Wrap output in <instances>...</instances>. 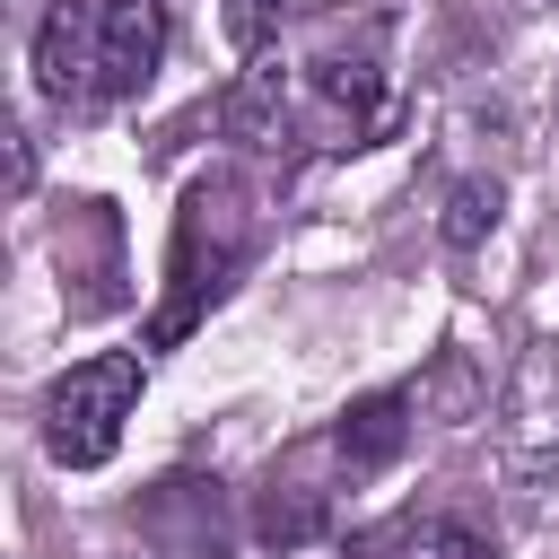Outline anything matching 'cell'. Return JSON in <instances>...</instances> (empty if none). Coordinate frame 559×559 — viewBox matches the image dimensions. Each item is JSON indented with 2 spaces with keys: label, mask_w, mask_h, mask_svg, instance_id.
<instances>
[{
  "label": "cell",
  "mask_w": 559,
  "mask_h": 559,
  "mask_svg": "<svg viewBox=\"0 0 559 559\" xmlns=\"http://www.w3.org/2000/svg\"><path fill=\"white\" fill-rule=\"evenodd\" d=\"M218 122H227V140H245V148L288 140V79H280L271 61H253V70L218 96Z\"/></svg>",
  "instance_id": "52a82bcc"
},
{
  "label": "cell",
  "mask_w": 559,
  "mask_h": 559,
  "mask_svg": "<svg viewBox=\"0 0 559 559\" xmlns=\"http://www.w3.org/2000/svg\"><path fill=\"white\" fill-rule=\"evenodd\" d=\"M489 218H498V183H480V175H472V183H454V201H445V236H454V245H472Z\"/></svg>",
  "instance_id": "30bf717a"
},
{
  "label": "cell",
  "mask_w": 559,
  "mask_h": 559,
  "mask_svg": "<svg viewBox=\"0 0 559 559\" xmlns=\"http://www.w3.org/2000/svg\"><path fill=\"white\" fill-rule=\"evenodd\" d=\"M402 445H411V393H367V402H349V411L332 419V463H341L349 480L393 472Z\"/></svg>",
  "instance_id": "5b68a950"
},
{
  "label": "cell",
  "mask_w": 559,
  "mask_h": 559,
  "mask_svg": "<svg viewBox=\"0 0 559 559\" xmlns=\"http://www.w3.org/2000/svg\"><path fill=\"white\" fill-rule=\"evenodd\" d=\"M393 559H498V550H489L472 524H454V515H419V524H402Z\"/></svg>",
  "instance_id": "ba28073f"
},
{
  "label": "cell",
  "mask_w": 559,
  "mask_h": 559,
  "mask_svg": "<svg viewBox=\"0 0 559 559\" xmlns=\"http://www.w3.org/2000/svg\"><path fill=\"white\" fill-rule=\"evenodd\" d=\"M131 402H140V358H131V349L79 358V367L44 393V454H52L61 472H96V463L122 445Z\"/></svg>",
  "instance_id": "3957f363"
},
{
  "label": "cell",
  "mask_w": 559,
  "mask_h": 559,
  "mask_svg": "<svg viewBox=\"0 0 559 559\" xmlns=\"http://www.w3.org/2000/svg\"><path fill=\"white\" fill-rule=\"evenodd\" d=\"M323 515H332L323 498H280V480H271V489H262V507H253V533H262V542H314V533H323Z\"/></svg>",
  "instance_id": "9c48e42d"
},
{
  "label": "cell",
  "mask_w": 559,
  "mask_h": 559,
  "mask_svg": "<svg viewBox=\"0 0 559 559\" xmlns=\"http://www.w3.org/2000/svg\"><path fill=\"white\" fill-rule=\"evenodd\" d=\"M507 463L524 480H559V341H542L507 384Z\"/></svg>",
  "instance_id": "277c9868"
},
{
  "label": "cell",
  "mask_w": 559,
  "mask_h": 559,
  "mask_svg": "<svg viewBox=\"0 0 559 559\" xmlns=\"http://www.w3.org/2000/svg\"><path fill=\"white\" fill-rule=\"evenodd\" d=\"M166 52L157 0H52L35 35V79L52 105H122Z\"/></svg>",
  "instance_id": "6da1fadb"
},
{
  "label": "cell",
  "mask_w": 559,
  "mask_h": 559,
  "mask_svg": "<svg viewBox=\"0 0 559 559\" xmlns=\"http://www.w3.org/2000/svg\"><path fill=\"white\" fill-rule=\"evenodd\" d=\"M288 9H314V17H323V9H349V0H288Z\"/></svg>",
  "instance_id": "7c38bea8"
},
{
  "label": "cell",
  "mask_w": 559,
  "mask_h": 559,
  "mask_svg": "<svg viewBox=\"0 0 559 559\" xmlns=\"http://www.w3.org/2000/svg\"><path fill=\"white\" fill-rule=\"evenodd\" d=\"M306 96H314V131H323L332 148H358V140L376 131V114H384V79H376L367 61H314Z\"/></svg>",
  "instance_id": "8992f818"
},
{
  "label": "cell",
  "mask_w": 559,
  "mask_h": 559,
  "mask_svg": "<svg viewBox=\"0 0 559 559\" xmlns=\"http://www.w3.org/2000/svg\"><path fill=\"white\" fill-rule=\"evenodd\" d=\"M218 17H227V44H236V52H262L271 26H280V0H227Z\"/></svg>",
  "instance_id": "8fae6325"
},
{
  "label": "cell",
  "mask_w": 559,
  "mask_h": 559,
  "mask_svg": "<svg viewBox=\"0 0 559 559\" xmlns=\"http://www.w3.org/2000/svg\"><path fill=\"white\" fill-rule=\"evenodd\" d=\"M245 253H253V210H245V192H236L227 175H201V183L183 192V210H175L166 306L148 314V349H175V341L201 323V306L245 271Z\"/></svg>",
  "instance_id": "7a4b0ae2"
}]
</instances>
